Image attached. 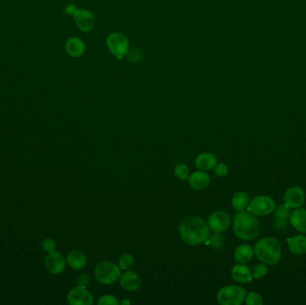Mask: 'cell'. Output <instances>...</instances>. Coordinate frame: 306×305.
<instances>
[{"label":"cell","mask_w":306,"mask_h":305,"mask_svg":"<svg viewBox=\"0 0 306 305\" xmlns=\"http://www.w3.org/2000/svg\"><path fill=\"white\" fill-rule=\"evenodd\" d=\"M179 235L186 245H201L208 241L211 235L210 227L203 219L196 216H189L183 219L180 224Z\"/></svg>","instance_id":"obj_1"},{"label":"cell","mask_w":306,"mask_h":305,"mask_svg":"<svg viewBox=\"0 0 306 305\" xmlns=\"http://www.w3.org/2000/svg\"><path fill=\"white\" fill-rule=\"evenodd\" d=\"M233 230L236 238L242 240H253L260 234V222L255 215L249 211H238L234 218Z\"/></svg>","instance_id":"obj_2"},{"label":"cell","mask_w":306,"mask_h":305,"mask_svg":"<svg viewBox=\"0 0 306 305\" xmlns=\"http://www.w3.org/2000/svg\"><path fill=\"white\" fill-rule=\"evenodd\" d=\"M254 255L261 262L275 265L280 261L282 249L279 240L275 238H265L258 241L254 247Z\"/></svg>","instance_id":"obj_3"},{"label":"cell","mask_w":306,"mask_h":305,"mask_svg":"<svg viewBox=\"0 0 306 305\" xmlns=\"http://www.w3.org/2000/svg\"><path fill=\"white\" fill-rule=\"evenodd\" d=\"M121 269L117 264L110 261H102L95 267V278L98 283L105 286L113 285L120 278Z\"/></svg>","instance_id":"obj_4"},{"label":"cell","mask_w":306,"mask_h":305,"mask_svg":"<svg viewBox=\"0 0 306 305\" xmlns=\"http://www.w3.org/2000/svg\"><path fill=\"white\" fill-rule=\"evenodd\" d=\"M246 289L239 286H224L218 293L217 300L221 305H240L245 301Z\"/></svg>","instance_id":"obj_5"},{"label":"cell","mask_w":306,"mask_h":305,"mask_svg":"<svg viewBox=\"0 0 306 305\" xmlns=\"http://www.w3.org/2000/svg\"><path fill=\"white\" fill-rule=\"evenodd\" d=\"M276 204L269 196L258 195L253 197L247 207V211L255 216H268L274 212Z\"/></svg>","instance_id":"obj_6"},{"label":"cell","mask_w":306,"mask_h":305,"mask_svg":"<svg viewBox=\"0 0 306 305\" xmlns=\"http://www.w3.org/2000/svg\"><path fill=\"white\" fill-rule=\"evenodd\" d=\"M107 45L110 52L119 59H122V57L127 55L129 51L128 39L124 34L119 32L110 34L107 39Z\"/></svg>","instance_id":"obj_7"},{"label":"cell","mask_w":306,"mask_h":305,"mask_svg":"<svg viewBox=\"0 0 306 305\" xmlns=\"http://www.w3.org/2000/svg\"><path fill=\"white\" fill-rule=\"evenodd\" d=\"M67 301L71 305H91L93 303V296L85 286H77L69 291Z\"/></svg>","instance_id":"obj_8"},{"label":"cell","mask_w":306,"mask_h":305,"mask_svg":"<svg viewBox=\"0 0 306 305\" xmlns=\"http://www.w3.org/2000/svg\"><path fill=\"white\" fill-rule=\"evenodd\" d=\"M210 229L215 233H222L230 226V217L225 211L213 212L208 219Z\"/></svg>","instance_id":"obj_9"},{"label":"cell","mask_w":306,"mask_h":305,"mask_svg":"<svg viewBox=\"0 0 306 305\" xmlns=\"http://www.w3.org/2000/svg\"><path fill=\"white\" fill-rule=\"evenodd\" d=\"M305 200V193L298 186H293L287 189L284 194V204L289 209H298Z\"/></svg>","instance_id":"obj_10"},{"label":"cell","mask_w":306,"mask_h":305,"mask_svg":"<svg viewBox=\"0 0 306 305\" xmlns=\"http://www.w3.org/2000/svg\"><path fill=\"white\" fill-rule=\"evenodd\" d=\"M73 15L76 25L82 31L88 32L94 28L95 17L91 12L84 9H76Z\"/></svg>","instance_id":"obj_11"},{"label":"cell","mask_w":306,"mask_h":305,"mask_svg":"<svg viewBox=\"0 0 306 305\" xmlns=\"http://www.w3.org/2000/svg\"><path fill=\"white\" fill-rule=\"evenodd\" d=\"M65 264L66 260H64V256L56 251L54 253H49V255L46 257V269L53 275H58L64 272Z\"/></svg>","instance_id":"obj_12"},{"label":"cell","mask_w":306,"mask_h":305,"mask_svg":"<svg viewBox=\"0 0 306 305\" xmlns=\"http://www.w3.org/2000/svg\"><path fill=\"white\" fill-rule=\"evenodd\" d=\"M120 285L125 290L133 292L137 290L141 285V279L135 272L125 270L119 278Z\"/></svg>","instance_id":"obj_13"},{"label":"cell","mask_w":306,"mask_h":305,"mask_svg":"<svg viewBox=\"0 0 306 305\" xmlns=\"http://www.w3.org/2000/svg\"><path fill=\"white\" fill-rule=\"evenodd\" d=\"M231 276L235 282L240 284H247L253 279V272H251L249 267L241 263L234 265L231 270Z\"/></svg>","instance_id":"obj_14"},{"label":"cell","mask_w":306,"mask_h":305,"mask_svg":"<svg viewBox=\"0 0 306 305\" xmlns=\"http://www.w3.org/2000/svg\"><path fill=\"white\" fill-rule=\"evenodd\" d=\"M188 183L192 188L196 191H201L208 186L211 181V177L205 171H197L190 175L188 177Z\"/></svg>","instance_id":"obj_15"},{"label":"cell","mask_w":306,"mask_h":305,"mask_svg":"<svg viewBox=\"0 0 306 305\" xmlns=\"http://www.w3.org/2000/svg\"><path fill=\"white\" fill-rule=\"evenodd\" d=\"M65 260L68 266L75 270L82 269L87 264V258L85 256V254L79 250L71 251L68 253Z\"/></svg>","instance_id":"obj_16"},{"label":"cell","mask_w":306,"mask_h":305,"mask_svg":"<svg viewBox=\"0 0 306 305\" xmlns=\"http://www.w3.org/2000/svg\"><path fill=\"white\" fill-rule=\"evenodd\" d=\"M194 164L198 170L209 171L215 167L216 165L218 164V159L215 155L209 152H203L197 156Z\"/></svg>","instance_id":"obj_17"},{"label":"cell","mask_w":306,"mask_h":305,"mask_svg":"<svg viewBox=\"0 0 306 305\" xmlns=\"http://www.w3.org/2000/svg\"><path fill=\"white\" fill-rule=\"evenodd\" d=\"M289 221L292 226L301 233H306V210L295 209L289 215Z\"/></svg>","instance_id":"obj_18"},{"label":"cell","mask_w":306,"mask_h":305,"mask_svg":"<svg viewBox=\"0 0 306 305\" xmlns=\"http://www.w3.org/2000/svg\"><path fill=\"white\" fill-rule=\"evenodd\" d=\"M65 51L71 57H81L85 51V44L81 39L72 37L65 43Z\"/></svg>","instance_id":"obj_19"},{"label":"cell","mask_w":306,"mask_h":305,"mask_svg":"<svg viewBox=\"0 0 306 305\" xmlns=\"http://www.w3.org/2000/svg\"><path fill=\"white\" fill-rule=\"evenodd\" d=\"M253 255H254V251L251 245H241L235 249L234 258L238 263L246 264L253 259Z\"/></svg>","instance_id":"obj_20"},{"label":"cell","mask_w":306,"mask_h":305,"mask_svg":"<svg viewBox=\"0 0 306 305\" xmlns=\"http://www.w3.org/2000/svg\"><path fill=\"white\" fill-rule=\"evenodd\" d=\"M287 245L290 252L296 255H302L306 253L305 235H295L287 239Z\"/></svg>","instance_id":"obj_21"},{"label":"cell","mask_w":306,"mask_h":305,"mask_svg":"<svg viewBox=\"0 0 306 305\" xmlns=\"http://www.w3.org/2000/svg\"><path fill=\"white\" fill-rule=\"evenodd\" d=\"M232 206L236 211H245L249 205V196L245 192H237L232 197Z\"/></svg>","instance_id":"obj_22"},{"label":"cell","mask_w":306,"mask_h":305,"mask_svg":"<svg viewBox=\"0 0 306 305\" xmlns=\"http://www.w3.org/2000/svg\"><path fill=\"white\" fill-rule=\"evenodd\" d=\"M134 264V259L131 254H123L119 257L118 267L121 270H128Z\"/></svg>","instance_id":"obj_23"},{"label":"cell","mask_w":306,"mask_h":305,"mask_svg":"<svg viewBox=\"0 0 306 305\" xmlns=\"http://www.w3.org/2000/svg\"><path fill=\"white\" fill-rule=\"evenodd\" d=\"M275 218L280 220H286L289 218L290 215V209L287 207L286 204H280L278 207L275 208Z\"/></svg>","instance_id":"obj_24"},{"label":"cell","mask_w":306,"mask_h":305,"mask_svg":"<svg viewBox=\"0 0 306 305\" xmlns=\"http://www.w3.org/2000/svg\"><path fill=\"white\" fill-rule=\"evenodd\" d=\"M267 273H268V267H267V264H265L264 262L256 264L253 267V277L254 279H262L267 275Z\"/></svg>","instance_id":"obj_25"},{"label":"cell","mask_w":306,"mask_h":305,"mask_svg":"<svg viewBox=\"0 0 306 305\" xmlns=\"http://www.w3.org/2000/svg\"><path fill=\"white\" fill-rule=\"evenodd\" d=\"M175 175L181 180H186L189 177V168L185 164H178L175 167Z\"/></svg>","instance_id":"obj_26"},{"label":"cell","mask_w":306,"mask_h":305,"mask_svg":"<svg viewBox=\"0 0 306 305\" xmlns=\"http://www.w3.org/2000/svg\"><path fill=\"white\" fill-rule=\"evenodd\" d=\"M246 303L247 305H261L263 304V300L260 294L255 293V292H251L248 294H246Z\"/></svg>","instance_id":"obj_27"},{"label":"cell","mask_w":306,"mask_h":305,"mask_svg":"<svg viewBox=\"0 0 306 305\" xmlns=\"http://www.w3.org/2000/svg\"><path fill=\"white\" fill-rule=\"evenodd\" d=\"M209 239H210L209 244L212 245L214 249H220L225 244V239L219 233H216V234L210 235Z\"/></svg>","instance_id":"obj_28"},{"label":"cell","mask_w":306,"mask_h":305,"mask_svg":"<svg viewBox=\"0 0 306 305\" xmlns=\"http://www.w3.org/2000/svg\"><path fill=\"white\" fill-rule=\"evenodd\" d=\"M57 248V243L52 239V238H46L45 240L42 243V249L45 251L46 253H54Z\"/></svg>","instance_id":"obj_29"},{"label":"cell","mask_w":306,"mask_h":305,"mask_svg":"<svg viewBox=\"0 0 306 305\" xmlns=\"http://www.w3.org/2000/svg\"><path fill=\"white\" fill-rule=\"evenodd\" d=\"M98 304L99 305H118V300L114 295L105 294L98 299Z\"/></svg>","instance_id":"obj_30"},{"label":"cell","mask_w":306,"mask_h":305,"mask_svg":"<svg viewBox=\"0 0 306 305\" xmlns=\"http://www.w3.org/2000/svg\"><path fill=\"white\" fill-rule=\"evenodd\" d=\"M214 171H215V174L218 177H225L228 173V167H227L226 164L219 163V164L216 165L215 167H214Z\"/></svg>","instance_id":"obj_31"},{"label":"cell","mask_w":306,"mask_h":305,"mask_svg":"<svg viewBox=\"0 0 306 305\" xmlns=\"http://www.w3.org/2000/svg\"><path fill=\"white\" fill-rule=\"evenodd\" d=\"M90 281H91L90 276L84 274V275L80 276L79 279L77 280V284H78V286H86L90 284Z\"/></svg>","instance_id":"obj_32"},{"label":"cell","mask_w":306,"mask_h":305,"mask_svg":"<svg viewBox=\"0 0 306 305\" xmlns=\"http://www.w3.org/2000/svg\"><path fill=\"white\" fill-rule=\"evenodd\" d=\"M129 55V58H130V60L132 61H138L140 59L141 54L139 52V50H136V49H132L131 50H129L128 53H127Z\"/></svg>","instance_id":"obj_33"},{"label":"cell","mask_w":306,"mask_h":305,"mask_svg":"<svg viewBox=\"0 0 306 305\" xmlns=\"http://www.w3.org/2000/svg\"><path fill=\"white\" fill-rule=\"evenodd\" d=\"M275 226H276L277 229H284V228L287 227V222H286V220L276 219V220H275Z\"/></svg>","instance_id":"obj_34"},{"label":"cell","mask_w":306,"mask_h":305,"mask_svg":"<svg viewBox=\"0 0 306 305\" xmlns=\"http://www.w3.org/2000/svg\"><path fill=\"white\" fill-rule=\"evenodd\" d=\"M64 10H65V13L68 14V15H74V13L76 12V9L74 5H69V6H67V7L65 8Z\"/></svg>","instance_id":"obj_35"},{"label":"cell","mask_w":306,"mask_h":305,"mask_svg":"<svg viewBox=\"0 0 306 305\" xmlns=\"http://www.w3.org/2000/svg\"><path fill=\"white\" fill-rule=\"evenodd\" d=\"M122 305L125 304H130V301H127V300H123L121 302Z\"/></svg>","instance_id":"obj_36"}]
</instances>
